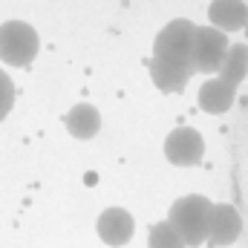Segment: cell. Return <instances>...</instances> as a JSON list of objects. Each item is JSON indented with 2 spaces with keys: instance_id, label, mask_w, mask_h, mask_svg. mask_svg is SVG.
Masks as SVG:
<instances>
[{
  "instance_id": "277c9868",
  "label": "cell",
  "mask_w": 248,
  "mask_h": 248,
  "mask_svg": "<svg viewBox=\"0 0 248 248\" xmlns=\"http://www.w3.org/2000/svg\"><path fill=\"white\" fill-rule=\"evenodd\" d=\"M228 35H222L214 26H196V38H193V72H217L219 63L228 52Z\"/></svg>"
},
{
  "instance_id": "9c48e42d",
  "label": "cell",
  "mask_w": 248,
  "mask_h": 248,
  "mask_svg": "<svg viewBox=\"0 0 248 248\" xmlns=\"http://www.w3.org/2000/svg\"><path fill=\"white\" fill-rule=\"evenodd\" d=\"M237 101V87L219 81V78H208L202 87H199V107L211 116H219V113H228Z\"/></svg>"
},
{
  "instance_id": "30bf717a",
  "label": "cell",
  "mask_w": 248,
  "mask_h": 248,
  "mask_svg": "<svg viewBox=\"0 0 248 248\" xmlns=\"http://www.w3.org/2000/svg\"><path fill=\"white\" fill-rule=\"evenodd\" d=\"M63 124H66L69 136L87 141V139L98 136V130H101V113H98L93 104H75V107L63 116Z\"/></svg>"
},
{
  "instance_id": "7a4b0ae2",
  "label": "cell",
  "mask_w": 248,
  "mask_h": 248,
  "mask_svg": "<svg viewBox=\"0 0 248 248\" xmlns=\"http://www.w3.org/2000/svg\"><path fill=\"white\" fill-rule=\"evenodd\" d=\"M193 38H196V23L187 17H176L165 23L153 41V58L173 66H182L193 72Z\"/></svg>"
},
{
  "instance_id": "ba28073f",
  "label": "cell",
  "mask_w": 248,
  "mask_h": 248,
  "mask_svg": "<svg viewBox=\"0 0 248 248\" xmlns=\"http://www.w3.org/2000/svg\"><path fill=\"white\" fill-rule=\"evenodd\" d=\"M208 17H211V26L219 29L222 35L237 32L248 23V6L243 0H211Z\"/></svg>"
},
{
  "instance_id": "3957f363",
  "label": "cell",
  "mask_w": 248,
  "mask_h": 248,
  "mask_svg": "<svg viewBox=\"0 0 248 248\" xmlns=\"http://www.w3.org/2000/svg\"><path fill=\"white\" fill-rule=\"evenodd\" d=\"M41 49L38 32L26 20H6L0 23V61L9 66H29Z\"/></svg>"
},
{
  "instance_id": "5b68a950",
  "label": "cell",
  "mask_w": 248,
  "mask_h": 248,
  "mask_svg": "<svg viewBox=\"0 0 248 248\" xmlns=\"http://www.w3.org/2000/svg\"><path fill=\"white\" fill-rule=\"evenodd\" d=\"M205 141L193 127H176L165 139V159L176 168H193L202 162Z\"/></svg>"
},
{
  "instance_id": "7c38bea8",
  "label": "cell",
  "mask_w": 248,
  "mask_h": 248,
  "mask_svg": "<svg viewBox=\"0 0 248 248\" xmlns=\"http://www.w3.org/2000/svg\"><path fill=\"white\" fill-rule=\"evenodd\" d=\"M246 75H248V46L246 44H231L222 63H219V69H217V78L231 84V87H240L246 81Z\"/></svg>"
},
{
  "instance_id": "8992f818",
  "label": "cell",
  "mask_w": 248,
  "mask_h": 248,
  "mask_svg": "<svg viewBox=\"0 0 248 248\" xmlns=\"http://www.w3.org/2000/svg\"><path fill=\"white\" fill-rule=\"evenodd\" d=\"M240 231H243V217H240V211H237L234 205H228V202L214 205L205 243L211 248H225V246H231V243L240 240Z\"/></svg>"
},
{
  "instance_id": "52a82bcc",
  "label": "cell",
  "mask_w": 248,
  "mask_h": 248,
  "mask_svg": "<svg viewBox=\"0 0 248 248\" xmlns=\"http://www.w3.org/2000/svg\"><path fill=\"white\" fill-rule=\"evenodd\" d=\"M133 228H136V222H133L130 211H124V208H107V211L98 217V222H95L98 237L113 248L127 246V243L133 240Z\"/></svg>"
},
{
  "instance_id": "6da1fadb",
  "label": "cell",
  "mask_w": 248,
  "mask_h": 248,
  "mask_svg": "<svg viewBox=\"0 0 248 248\" xmlns=\"http://www.w3.org/2000/svg\"><path fill=\"white\" fill-rule=\"evenodd\" d=\"M211 211L214 202L199 196V193H187L182 199H176L168 211V222L173 225V231L182 237L185 248H199L205 246V234H208V222H211Z\"/></svg>"
},
{
  "instance_id": "4fadbf2b",
  "label": "cell",
  "mask_w": 248,
  "mask_h": 248,
  "mask_svg": "<svg viewBox=\"0 0 248 248\" xmlns=\"http://www.w3.org/2000/svg\"><path fill=\"white\" fill-rule=\"evenodd\" d=\"M147 248H185V243H182V237L173 231V225H170L168 219H162V222H156V225L150 228Z\"/></svg>"
},
{
  "instance_id": "5bb4252c",
  "label": "cell",
  "mask_w": 248,
  "mask_h": 248,
  "mask_svg": "<svg viewBox=\"0 0 248 248\" xmlns=\"http://www.w3.org/2000/svg\"><path fill=\"white\" fill-rule=\"evenodd\" d=\"M12 104H15V84H12V78L0 69V122L9 116Z\"/></svg>"
},
{
  "instance_id": "8fae6325",
  "label": "cell",
  "mask_w": 248,
  "mask_h": 248,
  "mask_svg": "<svg viewBox=\"0 0 248 248\" xmlns=\"http://www.w3.org/2000/svg\"><path fill=\"white\" fill-rule=\"evenodd\" d=\"M147 69H150L153 87L162 90V93H182V90L187 87V81H190V75H193V72H187V69H182V66L156 61V58H150Z\"/></svg>"
}]
</instances>
